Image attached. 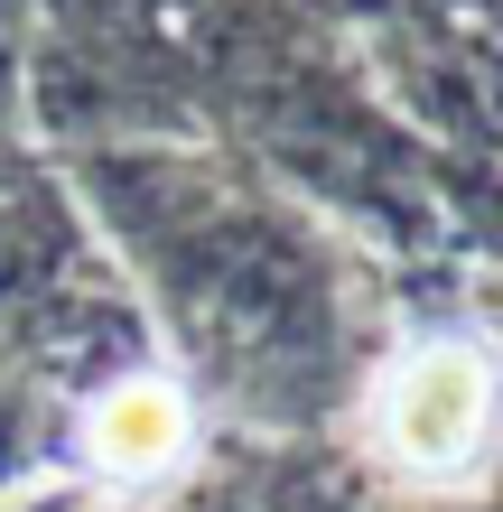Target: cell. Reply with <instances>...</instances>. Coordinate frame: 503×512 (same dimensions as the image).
Wrapping results in <instances>:
<instances>
[{"instance_id":"6da1fadb","label":"cell","mask_w":503,"mask_h":512,"mask_svg":"<svg viewBox=\"0 0 503 512\" xmlns=\"http://www.w3.org/2000/svg\"><path fill=\"white\" fill-rule=\"evenodd\" d=\"M382 438H392L401 466L448 475L466 447L485 438V364H476V354H457V345L410 354L401 382H392V401H382Z\"/></svg>"},{"instance_id":"7a4b0ae2","label":"cell","mask_w":503,"mask_h":512,"mask_svg":"<svg viewBox=\"0 0 503 512\" xmlns=\"http://www.w3.org/2000/svg\"><path fill=\"white\" fill-rule=\"evenodd\" d=\"M177 438H187V410H177V391H159V382H131V391H112L94 410V457L122 466V475L168 466Z\"/></svg>"}]
</instances>
